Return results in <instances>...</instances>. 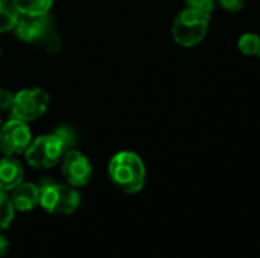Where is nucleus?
<instances>
[{
    "label": "nucleus",
    "mask_w": 260,
    "mask_h": 258,
    "mask_svg": "<svg viewBox=\"0 0 260 258\" xmlns=\"http://www.w3.org/2000/svg\"><path fill=\"white\" fill-rule=\"evenodd\" d=\"M111 182L123 193H139L146 181V166L143 160L131 151L117 152L108 164Z\"/></svg>",
    "instance_id": "nucleus-1"
},
{
    "label": "nucleus",
    "mask_w": 260,
    "mask_h": 258,
    "mask_svg": "<svg viewBox=\"0 0 260 258\" xmlns=\"http://www.w3.org/2000/svg\"><path fill=\"white\" fill-rule=\"evenodd\" d=\"M210 14L193 8H184L174 20L172 38L181 47H195L207 35L210 27Z\"/></svg>",
    "instance_id": "nucleus-2"
},
{
    "label": "nucleus",
    "mask_w": 260,
    "mask_h": 258,
    "mask_svg": "<svg viewBox=\"0 0 260 258\" xmlns=\"http://www.w3.org/2000/svg\"><path fill=\"white\" fill-rule=\"evenodd\" d=\"M81 204V196L76 187L70 184L44 182L40 186V205L44 211L53 216L72 214Z\"/></svg>",
    "instance_id": "nucleus-3"
},
{
    "label": "nucleus",
    "mask_w": 260,
    "mask_h": 258,
    "mask_svg": "<svg viewBox=\"0 0 260 258\" xmlns=\"http://www.w3.org/2000/svg\"><path fill=\"white\" fill-rule=\"evenodd\" d=\"M15 36L29 44H44L47 49H52L53 44L58 47V36L52 18L44 15H26L20 14L17 26L14 27Z\"/></svg>",
    "instance_id": "nucleus-4"
},
{
    "label": "nucleus",
    "mask_w": 260,
    "mask_h": 258,
    "mask_svg": "<svg viewBox=\"0 0 260 258\" xmlns=\"http://www.w3.org/2000/svg\"><path fill=\"white\" fill-rule=\"evenodd\" d=\"M67 151L69 148L66 146L64 140L56 132H53L32 140L24 152V158L30 167L43 170L56 166Z\"/></svg>",
    "instance_id": "nucleus-5"
},
{
    "label": "nucleus",
    "mask_w": 260,
    "mask_h": 258,
    "mask_svg": "<svg viewBox=\"0 0 260 258\" xmlns=\"http://www.w3.org/2000/svg\"><path fill=\"white\" fill-rule=\"evenodd\" d=\"M50 97L49 93L40 87L24 88L14 94V102L11 106V117L32 122L40 119L49 106Z\"/></svg>",
    "instance_id": "nucleus-6"
},
{
    "label": "nucleus",
    "mask_w": 260,
    "mask_h": 258,
    "mask_svg": "<svg viewBox=\"0 0 260 258\" xmlns=\"http://www.w3.org/2000/svg\"><path fill=\"white\" fill-rule=\"evenodd\" d=\"M32 143V132L27 122L11 117L0 126V152L5 157H15L26 152Z\"/></svg>",
    "instance_id": "nucleus-7"
},
{
    "label": "nucleus",
    "mask_w": 260,
    "mask_h": 258,
    "mask_svg": "<svg viewBox=\"0 0 260 258\" xmlns=\"http://www.w3.org/2000/svg\"><path fill=\"white\" fill-rule=\"evenodd\" d=\"M62 175L72 187H84L91 181L93 166L90 160L76 149H69L62 157Z\"/></svg>",
    "instance_id": "nucleus-8"
},
{
    "label": "nucleus",
    "mask_w": 260,
    "mask_h": 258,
    "mask_svg": "<svg viewBox=\"0 0 260 258\" xmlns=\"http://www.w3.org/2000/svg\"><path fill=\"white\" fill-rule=\"evenodd\" d=\"M24 178V167L20 160L14 157H3L0 160V190L12 192Z\"/></svg>",
    "instance_id": "nucleus-9"
},
{
    "label": "nucleus",
    "mask_w": 260,
    "mask_h": 258,
    "mask_svg": "<svg viewBox=\"0 0 260 258\" xmlns=\"http://www.w3.org/2000/svg\"><path fill=\"white\" fill-rule=\"evenodd\" d=\"M11 201L17 211H32L40 205V186L34 182H20L12 190Z\"/></svg>",
    "instance_id": "nucleus-10"
},
{
    "label": "nucleus",
    "mask_w": 260,
    "mask_h": 258,
    "mask_svg": "<svg viewBox=\"0 0 260 258\" xmlns=\"http://www.w3.org/2000/svg\"><path fill=\"white\" fill-rule=\"evenodd\" d=\"M20 18V12L12 0H0V33H6L14 30L17 21Z\"/></svg>",
    "instance_id": "nucleus-11"
},
{
    "label": "nucleus",
    "mask_w": 260,
    "mask_h": 258,
    "mask_svg": "<svg viewBox=\"0 0 260 258\" xmlns=\"http://www.w3.org/2000/svg\"><path fill=\"white\" fill-rule=\"evenodd\" d=\"M20 14L44 15L49 14L55 0H12Z\"/></svg>",
    "instance_id": "nucleus-12"
},
{
    "label": "nucleus",
    "mask_w": 260,
    "mask_h": 258,
    "mask_svg": "<svg viewBox=\"0 0 260 258\" xmlns=\"http://www.w3.org/2000/svg\"><path fill=\"white\" fill-rule=\"evenodd\" d=\"M238 49L245 56H257L260 50V35L254 32H245L238 40Z\"/></svg>",
    "instance_id": "nucleus-13"
},
{
    "label": "nucleus",
    "mask_w": 260,
    "mask_h": 258,
    "mask_svg": "<svg viewBox=\"0 0 260 258\" xmlns=\"http://www.w3.org/2000/svg\"><path fill=\"white\" fill-rule=\"evenodd\" d=\"M15 216V208L12 205L11 196H8L6 192L0 190V231L6 230Z\"/></svg>",
    "instance_id": "nucleus-14"
},
{
    "label": "nucleus",
    "mask_w": 260,
    "mask_h": 258,
    "mask_svg": "<svg viewBox=\"0 0 260 258\" xmlns=\"http://www.w3.org/2000/svg\"><path fill=\"white\" fill-rule=\"evenodd\" d=\"M184 2H186L187 8H193V9L203 11V12L210 14V15L216 6V0H184Z\"/></svg>",
    "instance_id": "nucleus-15"
},
{
    "label": "nucleus",
    "mask_w": 260,
    "mask_h": 258,
    "mask_svg": "<svg viewBox=\"0 0 260 258\" xmlns=\"http://www.w3.org/2000/svg\"><path fill=\"white\" fill-rule=\"evenodd\" d=\"M216 3L230 14H238L245 6V0H216Z\"/></svg>",
    "instance_id": "nucleus-16"
},
{
    "label": "nucleus",
    "mask_w": 260,
    "mask_h": 258,
    "mask_svg": "<svg viewBox=\"0 0 260 258\" xmlns=\"http://www.w3.org/2000/svg\"><path fill=\"white\" fill-rule=\"evenodd\" d=\"M14 102V93L8 88H0V111H9Z\"/></svg>",
    "instance_id": "nucleus-17"
},
{
    "label": "nucleus",
    "mask_w": 260,
    "mask_h": 258,
    "mask_svg": "<svg viewBox=\"0 0 260 258\" xmlns=\"http://www.w3.org/2000/svg\"><path fill=\"white\" fill-rule=\"evenodd\" d=\"M8 249H9V242H8V239H6L3 234H0V258L5 257V255L8 254Z\"/></svg>",
    "instance_id": "nucleus-18"
},
{
    "label": "nucleus",
    "mask_w": 260,
    "mask_h": 258,
    "mask_svg": "<svg viewBox=\"0 0 260 258\" xmlns=\"http://www.w3.org/2000/svg\"><path fill=\"white\" fill-rule=\"evenodd\" d=\"M2 125H3V123H2V116H0V126H2Z\"/></svg>",
    "instance_id": "nucleus-19"
},
{
    "label": "nucleus",
    "mask_w": 260,
    "mask_h": 258,
    "mask_svg": "<svg viewBox=\"0 0 260 258\" xmlns=\"http://www.w3.org/2000/svg\"><path fill=\"white\" fill-rule=\"evenodd\" d=\"M0 56H2V49H0Z\"/></svg>",
    "instance_id": "nucleus-20"
},
{
    "label": "nucleus",
    "mask_w": 260,
    "mask_h": 258,
    "mask_svg": "<svg viewBox=\"0 0 260 258\" xmlns=\"http://www.w3.org/2000/svg\"><path fill=\"white\" fill-rule=\"evenodd\" d=\"M257 56H259V58H260V50H259V55H257Z\"/></svg>",
    "instance_id": "nucleus-21"
}]
</instances>
